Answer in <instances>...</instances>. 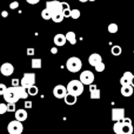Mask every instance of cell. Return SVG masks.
<instances>
[{"label":"cell","mask_w":134,"mask_h":134,"mask_svg":"<svg viewBox=\"0 0 134 134\" xmlns=\"http://www.w3.org/2000/svg\"><path fill=\"white\" fill-rule=\"evenodd\" d=\"M67 92L72 95L79 97L83 93V83L80 80H71L67 83Z\"/></svg>","instance_id":"obj_1"},{"label":"cell","mask_w":134,"mask_h":134,"mask_svg":"<svg viewBox=\"0 0 134 134\" xmlns=\"http://www.w3.org/2000/svg\"><path fill=\"white\" fill-rule=\"evenodd\" d=\"M113 131L115 134H132L134 128L132 124H126L124 121H118V122H114Z\"/></svg>","instance_id":"obj_2"},{"label":"cell","mask_w":134,"mask_h":134,"mask_svg":"<svg viewBox=\"0 0 134 134\" xmlns=\"http://www.w3.org/2000/svg\"><path fill=\"white\" fill-rule=\"evenodd\" d=\"M66 68L68 69L71 73H76L82 68V61L76 57H72L66 61Z\"/></svg>","instance_id":"obj_3"},{"label":"cell","mask_w":134,"mask_h":134,"mask_svg":"<svg viewBox=\"0 0 134 134\" xmlns=\"http://www.w3.org/2000/svg\"><path fill=\"white\" fill-rule=\"evenodd\" d=\"M2 97H4L5 101H6L7 104H16V102L20 100V98L18 97V94H16L13 86L7 88V91L5 92V94L2 95Z\"/></svg>","instance_id":"obj_4"},{"label":"cell","mask_w":134,"mask_h":134,"mask_svg":"<svg viewBox=\"0 0 134 134\" xmlns=\"http://www.w3.org/2000/svg\"><path fill=\"white\" fill-rule=\"evenodd\" d=\"M20 85L25 88H30L35 85V74L34 73H25L20 80Z\"/></svg>","instance_id":"obj_5"},{"label":"cell","mask_w":134,"mask_h":134,"mask_svg":"<svg viewBox=\"0 0 134 134\" xmlns=\"http://www.w3.org/2000/svg\"><path fill=\"white\" fill-rule=\"evenodd\" d=\"M7 131L9 134H21L24 131V126L21 124V121L13 120L11 122H8L7 125Z\"/></svg>","instance_id":"obj_6"},{"label":"cell","mask_w":134,"mask_h":134,"mask_svg":"<svg viewBox=\"0 0 134 134\" xmlns=\"http://www.w3.org/2000/svg\"><path fill=\"white\" fill-rule=\"evenodd\" d=\"M46 8L51 12L52 15H53V14H57V13H60V12H63V2L58 1V0L47 1L46 2Z\"/></svg>","instance_id":"obj_7"},{"label":"cell","mask_w":134,"mask_h":134,"mask_svg":"<svg viewBox=\"0 0 134 134\" xmlns=\"http://www.w3.org/2000/svg\"><path fill=\"white\" fill-rule=\"evenodd\" d=\"M94 74L92 73L91 71H82L80 74V79L79 80L83 83V85H92L93 81H94Z\"/></svg>","instance_id":"obj_8"},{"label":"cell","mask_w":134,"mask_h":134,"mask_svg":"<svg viewBox=\"0 0 134 134\" xmlns=\"http://www.w3.org/2000/svg\"><path fill=\"white\" fill-rule=\"evenodd\" d=\"M125 108H113L112 109V120L114 122L122 121L125 119Z\"/></svg>","instance_id":"obj_9"},{"label":"cell","mask_w":134,"mask_h":134,"mask_svg":"<svg viewBox=\"0 0 134 134\" xmlns=\"http://www.w3.org/2000/svg\"><path fill=\"white\" fill-rule=\"evenodd\" d=\"M67 87L64 85H57L53 90V95L57 99H64L67 95Z\"/></svg>","instance_id":"obj_10"},{"label":"cell","mask_w":134,"mask_h":134,"mask_svg":"<svg viewBox=\"0 0 134 134\" xmlns=\"http://www.w3.org/2000/svg\"><path fill=\"white\" fill-rule=\"evenodd\" d=\"M14 72V67L11 63H4L0 67V73L2 74L4 76H9L12 75Z\"/></svg>","instance_id":"obj_11"},{"label":"cell","mask_w":134,"mask_h":134,"mask_svg":"<svg viewBox=\"0 0 134 134\" xmlns=\"http://www.w3.org/2000/svg\"><path fill=\"white\" fill-rule=\"evenodd\" d=\"M134 74L132 73V72L127 71L124 73V75L121 76L120 79V83L121 86H128V85H132V79H133Z\"/></svg>","instance_id":"obj_12"},{"label":"cell","mask_w":134,"mask_h":134,"mask_svg":"<svg viewBox=\"0 0 134 134\" xmlns=\"http://www.w3.org/2000/svg\"><path fill=\"white\" fill-rule=\"evenodd\" d=\"M14 90H15V92H16V94H18V97L20 98V100H21V99H23V100H26L28 97H30L27 88L23 87L21 85H20V86H16V87H14Z\"/></svg>","instance_id":"obj_13"},{"label":"cell","mask_w":134,"mask_h":134,"mask_svg":"<svg viewBox=\"0 0 134 134\" xmlns=\"http://www.w3.org/2000/svg\"><path fill=\"white\" fill-rule=\"evenodd\" d=\"M14 116H15V120L18 121H25L26 119L28 118V114H27V111L24 108H20V109H16L15 112H14Z\"/></svg>","instance_id":"obj_14"},{"label":"cell","mask_w":134,"mask_h":134,"mask_svg":"<svg viewBox=\"0 0 134 134\" xmlns=\"http://www.w3.org/2000/svg\"><path fill=\"white\" fill-rule=\"evenodd\" d=\"M88 63H90V65H92L93 67H95L97 65H99L100 63H102V58L100 54L98 53H92L90 55V58H88Z\"/></svg>","instance_id":"obj_15"},{"label":"cell","mask_w":134,"mask_h":134,"mask_svg":"<svg viewBox=\"0 0 134 134\" xmlns=\"http://www.w3.org/2000/svg\"><path fill=\"white\" fill-rule=\"evenodd\" d=\"M53 41H54V44H55V46H64L67 42L66 35L63 34V33H58V34L54 35Z\"/></svg>","instance_id":"obj_16"},{"label":"cell","mask_w":134,"mask_h":134,"mask_svg":"<svg viewBox=\"0 0 134 134\" xmlns=\"http://www.w3.org/2000/svg\"><path fill=\"white\" fill-rule=\"evenodd\" d=\"M133 91H134L133 86L132 85H128V86H121L120 92H121V94H122L124 97L128 98V97H131V95L133 94Z\"/></svg>","instance_id":"obj_17"},{"label":"cell","mask_w":134,"mask_h":134,"mask_svg":"<svg viewBox=\"0 0 134 134\" xmlns=\"http://www.w3.org/2000/svg\"><path fill=\"white\" fill-rule=\"evenodd\" d=\"M64 100H65L66 105H68V106H73V105H75L76 101H78V97H75V95H72V94H69V93H67V95L64 98Z\"/></svg>","instance_id":"obj_18"},{"label":"cell","mask_w":134,"mask_h":134,"mask_svg":"<svg viewBox=\"0 0 134 134\" xmlns=\"http://www.w3.org/2000/svg\"><path fill=\"white\" fill-rule=\"evenodd\" d=\"M42 66V60L40 58H32L31 60V67L34 69H39Z\"/></svg>","instance_id":"obj_19"},{"label":"cell","mask_w":134,"mask_h":134,"mask_svg":"<svg viewBox=\"0 0 134 134\" xmlns=\"http://www.w3.org/2000/svg\"><path fill=\"white\" fill-rule=\"evenodd\" d=\"M65 35H66L67 41H68L71 45H75L76 44V35H75V33L74 32H71V31H69V32H67Z\"/></svg>","instance_id":"obj_20"},{"label":"cell","mask_w":134,"mask_h":134,"mask_svg":"<svg viewBox=\"0 0 134 134\" xmlns=\"http://www.w3.org/2000/svg\"><path fill=\"white\" fill-rule=\"evenodd\" d=\"M64 18H65V15H64L63 12H60V13H57V14H53V15H52V20H53L54 23H57V24L61 23V21L64 20Z\"/></svg>","instance_id":"obj_21"},{"label":"cell","mask_w":134,"mask_h":134,"mask_svg":"<svg viewBox=\"0 0 134 134\" xmlns=\"http://www.w3.org/2000/svg\"><path fill=\"white\" fill-rule=\"evenodd\" d=\"M111 53L113 54V55L118 57V55H120V54L122 53V48H121L120 46H118V45H114V46L111 48Z\"/></svg>","instance_id":"obj_22"},{"label":"cell","mask_w":134,"mask_h":134,"mask_svg":"<svg viewBox=\"0 0 134 134\" xmlns=\"http://www.w3.org/2000/svg\"><path fill=\"white\" fill-rule=\"evenodd\" d=\"M41 18L44 19V20H52V13L47 8L42 9L41 11Z\"/></svg>","instance_id":"obj_23"},{"label":"cell","mask_w":134,"mask_h":134,"mask_svg":"<svg viewBox=\"0 0 134 134\" xmlns=\"http://www.w3.org/2000/svg\"><path fill=\"white\" fill-rule=\"evenodd\" d=\"M90 93H91V99H93V100H97V99L101 98V92H100L99 88H97V90L92 91V92H90Z\"/></svg>","instance_id":"obj_24"},{"label":"cell","mask_w":134,"mask_h":134,"mask_svg":"<svg viewBox=\"0 0 134 134\" xmlns=\"http://www.w3.org/2000/svg\"><path fill=\"white\" fill-rule=\"evenodd\" d=\"M27 91H28V94H30L31 97H35V95H37L38 93H39V88H38L35 85H34V86H32V87H30Z\"/></svg>","instance_id":"obj_25"},{"label":"cell","mask_w":134,"mask_h":134,"mask_svg":"<svg viewBox=\"0 0 134 134\" xmlns=\"http://www.w3.org/2000/svg\"><path fill=\"white\" fill-rule=\"evenodd\" d=\"M107 30H108L109 33L114 34V33L118 32V25H116V24H109L108 27H107Z\"/></svg>","instance_id":"obj_26"},{"label":"cell","mask_w":134,"mask_h":134,"mask_svg":"<svg viewBox=\"0 0 134 134\" xmlns=\"http://www.w3.org/2000/svg\"><path fill=\"white\" fill-rule=\"evenodd\" d=\"M71 18H73L74 20L79 19V18H80V11H79L78 8L72 9V12H71Z\"/></svg>","instance_id":"obj_27"},{"label":"cell","mask_w":134,"mask_h":134,"mask_svg":"<svg viewBox=\"0 0 134 134\" xmlns=\"http://www.w3.org/2000/svg\"><path fill=\"white\" fill-rule=\"evenodd\" d=\"M105 67H106V66H105V64H104V63H100L99 65H97V66L94 67V68H95V71H97V72L101 73V72H104V71H105Z\"/></svg>","instance_id":"obj_28"},{"label":"cell","mask_w":134,"mask_h":134,"mask_svg":"<svg viewBox=\"0 0 134 134\" xmlns=\"http://www.w3.org/2000/svg\"><path fill=\"white\" fill-rule=\"evenodd\" d=\"M6 112H8L6 104H0V114H5Z\"/></svg>","instance_id":"obj_29"},{"label":"cell","mask_w":134,"mask_h":134,"mask_svg":"<svg viewBox=\"0 0 134 134\" xmlns=\"http://www.w3.org/2000/svg\"><path fill=\"white\" fill-rule=\"evenodd\" d=\"M6 91H7V86L5 83H0V95H4Z\"/></svg>","instance_id":"obj_30"},{"label":"cell","mask_w":134,"mask_h":134,"mask_svg":"<svg viewBox=\"0 0 134 134\" xmlns=\"http://www.w3.org/2000/svg\"><path fill=\"white\" fill-rule=\"evenodd\" d=\"M7 109H8V112H15V104H8L7 105Z\"/></svg>","instance_id":"obj_31"},{"label":"cell","mask_w":134,"mask_h":134,"mask_svg":"<svg viewBox=\"0 0 134 134\" xmlns=\"http://www.w3.org/2000/svg\"><path fill=\"white\" fill-rule=\"evenodd\" d=\"M18 7H19V2L18 1H13V2L9 4V8L11 9H16Z\"/></svg>","instance_id":"obj_32"},{"label":"cell","mask_w":134,"mask_h":134,"mask_svg":"<svg viewBox=\"0 0 134 134\" xmlns=\"http://www.w3.org/2000/svg\"><path fill=\"white\" fill-rule=\"evenodd\" d=\"M12 86H13V87L20 86V80H18V79H12Z\"/></svg>","instance_id":"obj_33"},{"label":"cell","mask_w":134,"mask_h":134,"mask_svg":"<svg viewBox=\"0 0 134 134\" xmlns=\"http://www.w3.org/2000/svg\"><path fill=\"white\" fill-rule=\"evenodd\" d=\"M71 12H72V9H65V11H63L65 18H71Z\"/></svg>","instance_id":"obj_34"},{"label":"cell","mask_w":134,"mask_h":134,"mask_svg":"<svg viewBox=\"0 0 134 134\" xmlns=\"http://www.w3.org/2000/svg\"><path fill=\"white\" fill-rule=\"evenodd\" d=\"M25 107H26V108H32V101L25 100Z\"/></svg>","instance_id":"obj_35"},{"label":"cell","mask_w":134,"mask_h":134,"mask_svg":"<svg viewBox=\"0 0 134 134\" xmlns=\"http://www.w3.org/2000/svg\"><path fill=\"white\" fill-rule=\"evenodd\" d=\"M65 9H71V8H69V4H68V2L64 1L63 2V11H65Z\"/></svg>","instance_id":"obj_36"},{"label":"cell","mask_w":134,"mask_h":134,"mask_svg":"<svg viewBox=\"0 0 134 134\" xmlns=\"http://www.w3.org/2000/svg\"><path fill=\"white\" fill-rule=\"evenodd\" d=\"M27 55H34V48H28L27 49Z\"/></svg>","instance_id":"obj_37"},{"label":"cell","mask_w":134,"mask_h":134,"mask_svg":"<svg viewBox=\"0 0 134 134\" xmlns=\"http://www.w3.org/2000/svg\"><path fill=\"white\" fill-rule=\"evenodd\" d=\"M26 1H27L30 5H35V4H38L40 0H26Z\"/></svg>","instance_id":"obj_38"},{"label":"cell","mask_w":134,"mask_h":134,"mask_svg":"<svg viewBox=\"0 0 134 134\" xmlns=\"http://www.w3.org/2000/svg\"><path fill=\"white\" fill-rule=\"evenodd\" d=\"M97 85H94V83H92V85H90V92H92V91H94V90H97Z\"/></svg>","instance_id":"obj_39"},{"label":"cell","mask_w":134,"mask_h":134,"mask_svg":"<svg viewBox=\"0 0 134 134\" xmlns=\"http://www.w3.org/2000/svg\"><path fill=\"white\" fill-rule=\"evenodd\" d=\"M51 53L52 54H57V53H58V48H57V47H52V48H51Z\"/></svg>","instance_id":"obj_40"},{"label":"cell","mask_w":134,"mask_h":134,"mask_svg":"<svg viewBox=\"0 0 134 134\" xmlns=\"http://www.w3.org/2000/svg\"><path fill=\"white\" fill-rule=\"evenodd\" d=\"M1 16H4V18H7V16H8V12H7V11H2L1 12Z\"/></svg>","instance_id":"obj_41"},{"label":"cell","mask_w":134,"mask_h":134,"mask_svg":"<svg viewBox=\"0 0 134 134\" xmlns=\"http://www.w3.org/2000/svg\"><path fill=\"white\" fill-rule=\"evenodd\" d=\"M122 121H124V122H126V124H132V120H131L130 118H125Z\"/></svg>","instance_id":"obj_42"},{"label":"cell","mask_w":134,"mask_h":134,"mask_svg":"<svg viewBox=\"0 0 134 134\" xmlns=\"http://www.w3.org/2000/svg\"><path fill=\"white\" fill-rule=\"evenodd\" d=\"M79 1H80V2H87L88 0H79Z\"/></svg>","instance_id":"obj_43"},{"label":"cell","mask_w":134,"mask_h":134,"mask_svg":"<svg viewBox=\"0 0 134 134\" xmlns=\"http://www.w3.org/2000/svg\"><path fill=\"white\" fill-rule=\"evenodd\" d=\"M132 86L134 87V76H133V79H132Z\"/></svg>","instance_id":"obj_44"},{"label":"cell","mask_w":134,"mask_h":134,"mask_svg":"<svg viewBox=\"0 0 134 134\" xmlns=\"http://www.w3.org/2000/svg\"><path fill=\"white\" fill-rule=\"evenodd\" d=\"M88 1H95V0H88Z\"/></svg>","instance_id":"obj_45"},{"label":"cell","mask_w":134,"mask_h":134,"mask_svg":"<svg viewBox=\"0 0 134 134\" xmlns=\"http://www.w3.org/2000/svg\"><path fill=\"white\" fill-rule=\"evenodd\" d=\"M5 1H6V0H5Z\"/></svg>","instance_id":"obj_46"}]
</instances>
